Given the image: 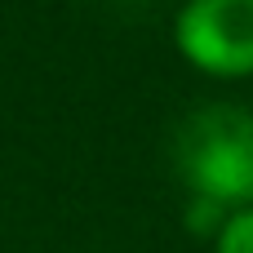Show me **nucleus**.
Returning <instances> with one entry per match:
<instances>
[{
    "label": "nucleus",
    "mask_w": 253,
    "mask_h": 253,
    "mask_svg": "<svg viewBox=\"0 0 253 253\" xmlns=\"http://www.w3.org/2000/svg\"><path fill=\"white\" fill-rule=\"evenodd\" d=\"M173 169L187 196L227 213L253 205V111L236 102H205L173 129Z\"/></svg>",
    "instance_id": "1"
},
{
    "label": "nucleus",
    "mask_w": 253,
    "mask_h": 253,
    "mask_svg": "<svg viewBox=\"0 0 253 253\" xmlns=\"http://www.w3.org/2000/svg\"><path fill=\"white\" fill-rule=\"evenodd\" d=\"M173 44L205 76H253V0H187L173 18Z\"/></svg>",
    "instance_id": "2"
},
{
    "label": "nucleus",
    "mask_w": 253,
    "mask_h": 253,
    "mask_svg": "<svg viewBox=\"0 0 253 253\" xmlns=\"http://www.w3.org/2000/svg\"><path fill=\"white\" fill-rule=\"evenodd\" d=\"M213 253H253V205L227 213L222 231L213 236Z\"/></svg>",
    "instance_id": "3"
},
{
    "label": "nucleus",
    "mask_w": 253,
    "mask_h": 253,
    "mask_svg": "<svg viewBox=\"0 0 253 253\" xmlns=\"http://www.w3.org/2000/svg\"><path fill=\"white\" fill-rule=\"evenodd\" d=\"M222 222H227V209H218V205H209V200L187 196V227H191L196 236H218V231H222Z\"/></svg>",
    "instance_id": "4"
}]
</instances>
